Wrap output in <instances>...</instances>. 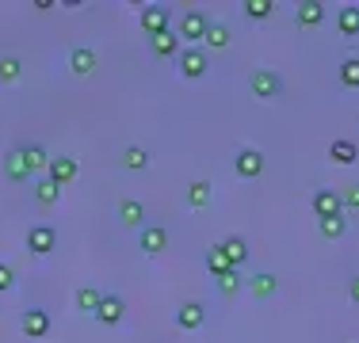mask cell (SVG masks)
Listing matches in <instances>:
<instances>
[{
	"mask_svg": "<svg viewBox=\"0 0 359 343\" xmlns=\"http://www.w3.org/2000/svg\"><path fill=\"white\" fill-rule=\"evenodd\" d=\"M12 286H15L12 267H8V263H0V294H4V290H12Z\"/></svg>",
	"mask_w": 359,
	"mask_h": 343,
	"instance_id": "cell-35",
	"label": "cell"
},
{
	"mask_svg": "<svg viewBox=\"0 0 359 343\" xmlns=\"http://www.w3.org/2000/svg\"><path fill=\"white\" fill-rule=\"evenodd\" d=\"M23 332H27V340H42L50 332V313L46 309H27L23 313Z\"/></svg>",
	"mask_w": 359,
	"mask_h": 343,
	"instance_id": "cell-9",
	"label": "cell"
},
{
	"mask_svg": "<svg viewBox=\"0 0 359 343\" xmlns=\"http://www.w3.org/2000/svg\"><path fill=\"white\" fill-rule=\"evenodd\" d=\"M337 27H340V34H348V38H355L359 34V4H344L337 12Z\"/></svg>",
	"mask_w": 359,
	"mask_h": 343,
	"instance_id": "cell-15",
	"label": "cell"
},
{
	"mask_svg": "<svg viewBox=\"0 0 359 343\" xmlns=\"http://www.w3.org/2000/svg\"><path fill=\"white\" fill-rule=\"evenodd\" d=\"M233 168H237V176L256 179L264 172V153L260 149H241V153H237V160H233Z\"/></svg>",
	"mask_w": 359,
	"mask_h": 343,
	"instance_id": "cell-7",
	"label": "cell"
},
{
	"mask_svg": "<svg viewBox=\"0 0 359 343\" xmlns=\"http://www.w3.org/2000/svg\"><path fill=\"white\" fill-rule=\"evenodd\" d=\"M203 321H207V305H203V302H187V305L176 309V324H180V328H187V332L203 328Z\"/></svg>",
	"mask_w": 359,
	"mask_h": 343,
	"instance_id": "cell-6",
	"label": "cell"
},
{
	"mask_svg": "<svg viewBox=\"0 0 359 343\" xmlns=\"http://www.w3.org/2000/svg\"><path fill=\"white\" fill-rule=\"evenodd\" d=\"M245 12H249L252 20H268V15H276V4H271V0H245Z\"/></svg>",
	"mask_w": 359,
	"mask_h": 343,
	"instance_id": "cell-31",
	"label": "cell"
},
{
	"mask_svg": "<svg viewBox=\"0 0 359 343\" xmlns=\"http://www.w3.org/2000/svg\"><path fill=\"white\" fill-rule=\"evenodd\" d=\"M27 248H31L35 255H50V252L57 248V233H54L50 225H31V229H27Z\"/></svg>",
	"mask_w": 359,
	"mask_h": 343,
	"instance_id": "cell-5",
	"label": "cell"
},
{
	"mask_svg": "<svg viewBox=\"0 0 359 343\" xmlns=\"http://www.w3.org/2000/svg\"><path fill=\"white\" fill-rule=\"evenodd\" d=\"M168 248V229L165 225H142V252L157 255Z\"/></svg>",
	"mask_w": 359,
	"mask_h": 343,
	"instance_id": "cell-10",
	"label": "cell"
},
{
	"mask_svg": "<svg viewBox=\"0 0 359 343\" xmlns=\"http://www.w3.org/2000/svg\"><path fill=\"white\" fill-rule=\"evenodd\" d=\"M241 271H229V274H222V279H218V290H222V294H226V298H233V294H241Z\"/></svg>",
	"mask_w": 359,
	"mask_h": 343,
	"instance_id": "cell-32",
	"label": "cell"
},
{
	"mask_svg": "<svg viewBox=\"0 0 359 343\" xmlns=\"http://www.w3.org/2000/svg\"><path fill=\"white\" fill-rule=\"evenodd\" d=\"M207 271L215 274V279H222V274H229V271H237V267L226 260V252H222V248H210V252H207Z\"/></svg>",
	"mask_w": 359,
	"mask_h": 343,
	"instance_id": "cell-24",
	"label": "cell"
},
{
	"mask_svg": "<svg viewBox=\"0 0 359 343\" xmlns=\"http://www.w3.org/2000/svg\"><path fill=\"white\" fill-rule=\"evenodd\" d=\"M207 31H210V20H207V12L203 8H187L184 15H180V38L184 42H203L207 38Z\"/></svg>",
	"mask_w": 359,
	"mask_h": 343,
	"instance_id": "cell-1",
	"label": "cell"
},
{
	"mask_svg": "<svg viewBox=\"0 0 359 343\" xmlns=\"http://www.w3.org/2000/svg\"><path fill=\"white\" fill-rule=\"evenodd\" d=\"M69 69H73L76 76H88L92 69H96V54H92L88 46H76L73 54H69Z\"/></svg>",
	"mask_w": 359,
	"mask_h": 343,
	"instance_id": "cell-17",
	"label": "cell"
},
{
	"mask_svg": "<svg viewBox=\"0 0 359 343\" xmlns=\"http://www.w3.org/2000/svg\"><path fill=\"white\" fill-rule=\"evenodd\" d=\"M142 27L149 31V34H161V31H168V8H161V4H149V8H142Z\"/></svg>",
	"mask_w": 359,
	"mask_h": 343,
	"instance_id": "cell-12",
	"label": "cell"
},
{
	"mask_svg": "<svg viewBox=\"0 0 359 343\" xmlns=\"http://www.w3.org/2000/svg\"><path fill=\"white\" fill-rule=\"evenodd\" d=\"M123 164L130 172H145V168H149V153H145L142 145H130V149L123 153Z\"/></svg>",
	"mask_w": 359,
	"mask_h": 343,
	"instance_id": "cell-26",
	"label": "cell"
},
{
	"mask_svg": "<svg viewBox=\"0 0 359 343\" xmlns=\"http://www.w3.org/2000/svg\"><path fill=\"white\" fill-rule=\"evenodd\" d=\"M340 84L344 88H359V57H344L340 62Z\"/></svg>",
	"mask_w": 359,
	"mask_h": 343,
	"instance_id": "cell-28",
	"label": "cell"
},
{
	"mask_svg": "<svg viewBox=\"0 0 359 343\" xmlns=\"http://www.w3.org/2000/svg\"><path fill=\"white\" fill-rule=\"evenodd\" d=\"M100 302H104V294H100L96 286H81V290H76V309H84V313H96Z\"/></svg>",
	"mask_w": 359,
	"mask_h": 343,
	"instance_id": "cell-25",
	"label": "cell"
},
{
	"mask_svg": "<svg viewBox=\"0 0 359 343\" xmlns=\"http://www.w3.org/2000/svg\"><path fill=\"white\" fill-rule=\"evenodd\" d=\"M4 176L8 179H27L31 176V164H27V157H23V149H12L4 157Z\"/></svg>",
	"mask_w": 359,
	"mask_h": 343,
	"instance_id": "cell-13",
	"label": "cell"
},
{
	"mask_svg": "<svg viewBox=\"0 0 359 343\" xmlns=\"http://www.w3.org/2000/svg\"><path fill=\"white\" fill-rule=\"evenodd\" d=\"M321 20H325V4H321V0L298 4V23H302V27H318Z\"/></svg>",
	"mask_w": 359,
	"mask_h": 343,
	"instance_id": "cell-20",
	"label": "cell"
},
{
	"mask_svg": "<svg viewBox=\"0 0 359 343\" xmlns=\"http://www.w3.org/2000/svg\"><path fill=\"white\" fill-rule=\"evenodd\" d=\"M20 73H23V62H20V57H12V54L0 57V80H4V84L20 80Z\"/></svg>",
	"mask_w": 359,
	"mask_h": 343,
	"instance_id": "cell-29",
	"label": "cell"
},
{
	"mask_svg": "<svg viewBox=\"0 0 359 343\" xmlns=\"http://www.w3.org/2000/svg\"><path fill=\"white\" fill-rule=\"evenodd\" d=\"M276 286H279L276 274H268V271H260V274H252V279H249V290L256 298H271V294H276Z\"/></svg>",
	"mask_w": 359,
	"mask_h": 343,
	"instance_id": "cell-22",
	"label": "cell"
},
{
	"mask_svg": "<svg viewBox=\"0 0 359 343\" xmlns=\"http://www.w3.org/2000/svg\"><path fill=\"white\" fill-rule=\"evenodd\" d=\"M348 294H352V302H359V274H355L352 282H348Z\"/></svg>",
	"mask_w": 359,
	"mask_h": 343,
	"instance_id": "cell-36",
	"label": "cell"
},
{
	"mask_svg": "<svg viewBox=\"0 0 359 343\" xmlns=\"http://www.w3.org/2000/svg\"><path fill=\"white\" fill-rule=\"evenodd\" d=\"M329 157L337 160V164H352V160L359 157V149H355V141H348V137H337V141L329 145Z\"/></svg>",
	"mask_w": 359,
	"mask_h": 343,
	"instance_id": "cell-19",
	"label": "cell"
},
{
	"mask_svg": "<svg viewBox=\"0 0 359 343\" xmlns=\"http://www.w3.org/2000/svg\"><path fill=\"white\" fill-rule=\"evenodd\" d=\"M23 157H27L31 172H39V168L50 164V157H46V149H42V145H27V149H23Z\"/></svg>",
	"mask_w": 359,
	"mask_h": 343,
	"instance_id": "cell-33",
	"label": "cell"
},
{
	"mask_svg": "<svg viewBox=\"0 0 359 343\" xmlns=\"http://www.w3.org/2000/svg\"><path fill=\"white\" fill-rule=\"evenodd\" d=\"M35 199L42 202V206H57V199H62V187H57L54 183V179H39V183H35Z\"/></svg>",
	"mask_w": 359,
	"mask_h": 343,
	"instance_id": "cell-21",
	"label": "cell"
},
{
	"mask_svg": "<svg viewBox=\"0 0 359 343\" xmlns=\"http://www.w3.org/2000/svg\"><path fill=\"white\" fill-rule=\"evenodd\" d=\"M249 88H252V96L256 99H271V96H279V88H283V80H279L271 69H256V73L249 76Z\"/></svg>",
	"mask_w": 359,
	"mask_h": 343,
	"instance_id": "cell-4",
	"label": "cell"
},
{
	"mask_svg": "<svg viewBox=\"0 0 359 343\" xmlns=\"http://www.w3.org/2000/svg\"><path fill=\"white\" fill-rule=\"evenodd\" d=\"M310 206H313V214H318V221H321V218H340V214H344V202H340V195L332 191V187L313 191Z\"/></svg>",
	"mask_w": 359,
	"mask_h": 343,
	"instance_id": "cell-3",
	"label": "cell"
},
{
	"mask_svg": "<svg viewBox=\"0 0 359 343\" xmlns=\"http://www.w3.org/2000/svg\"><path fill=\"white\" fill-rule=\"evenodd\" d=\"M149 46H153L157 57H172V54H180V34L172 27L161 31V34H149Z\"/></svg>",
	"mask_w": 359,
	"mask_h": 343,
	"instance_id": "cell-11",
	"label": "cell"
},
{
	"mask_svg": "<svg viewBox=\"0 0 359 343\" xmlns=\"http://www.w3.org/2000/svg\"><path fill=\"white\" fill-rule=\"evenodd\" d=\"M203 42H207L210 50L229 46V27H226V23H210V31H207V38H203Z\"/></svg>",
	"mask_w": 359,
	"mask_h": 343,
	"instance_id": "cell-30",
	"label": "cell"
},
{
	"mask_svg": "<svg viewBox=\"0 0 359 343\" xmlns=\"http://www.w3.org/2000/svg\"><path fill=\"white\" fill-rule=\"evenodd\" d=\"M118 221H123V225H142V221H145V206L138 199H123V202H118Z\"/></svg>",
	"mask_w": 359,
	"mask_h": 343,
	"instance_id": "cell-18",
	"label": "cell"
},
{
	"mask_svg": "<svg viewBox=\"0 0 359 343\" xmlns=\"http://www.w3.org/2000/svg\"><path fill=\"white\" fill-rule=\"evenodd\" d=\"M207 69H210V54L203 46H184L180 50V73H184L187 80H199Z\"/></svg>",
	"mask_w": 359,
	"mask_h": 343,
	"instance_id": "cell-2",
	"label": "cell"
},
{
	"mask_svg": "<svg viewBox=\"0 0 359 343\" xmlns=\"http://www.w3.org/2000/svg\"><path fill=\"white\" fill-rule=\"evenodd\" d=\"M96 321L100 324H118L123 321V298L104 294V302H100V309H96Z\"/></svg>",
	"mask_w": 359,
	"mask_h": 343,
	"instance_id": "cell-14",
	"label": "cell"
},
{
	"mask_svg": "<svg viewBox=\"0 0 359 343\" xmlns=\"http://www.w3.org/2000/svg\"><path fill=\"white\" fill-rule=\"evenodd\" d=\"M187 202H191L195 210L210 206V183H207V179H195V183H187Z\"/></svg>",
	"mask_w": 359,
	"mask_h": 343,
	"instance_id": "cell-23",
	"label": "cell"
},
{
	"mask_svg": "<svg viewBox=\"0 0 359 343\" xmlns=\"http://www.w3.org/2000/svg\"><path fill=\"white\" fill-rule=\"evenodd\" d=\"M218 248H222V252H226V260L233 263V267H241V263L249 260V244H245L241 237H226V240H222Z\"/></svg>",
	"mask_w": 359,
	"mask_h": 343,
	"instance_id": "cell-16",
	"label": "cell"
},
{
	"mask_svg": "<svg viewBox=\"0 0 359 343\" xmlns=\"http://www.w3.org/2000/svg\"><path fill=\"white\" fill-rule=\"evenodd\" d=\"M318 229H321V237L337 240V237H344V229H348V218H344V214H340V218H321V221H318Z\"/></svg>",
	"mask_w": 359,
	"mask_h": 343,
	"instance_id": "cell-27",
	"label": "cell"
},
{
	"mask_svg": "<svg viewBox=\"0 0 359 343\" xmlns=\"http://www.w3.org/2000/svg\"><path fill=\"white\" fill-rule=\"evenodd\" d=\"M46 172H50V179H54L57 187H65V183H73L76 179V160L73 157H50V164H46Z\"/></svg>",
	"mask_w": 359,
	"mask_h": 343,
	"instance_id": "cell-8",
	"label": "cell"
},
{
	"mask_svg": "<svg viewBox=\"0 0 359 343\" xmlns=\"http://www.w3.org/2000/svg\"><path fill=\"white\" fill-rule=\"evenodd\" d=\"M340 202H344L348 210H359V183H348L344 195H340Z\"/></svg>",
	"mask_w": 359,
	"mask_h": 343,
	"instance_id": "cell-34",
	"label": "cell"
}]
</instances>
